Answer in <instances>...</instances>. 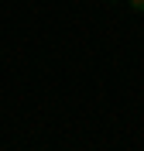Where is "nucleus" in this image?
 <instances>
[{
  "instance_id": "obj_1",
  "label": "nucleus",
  "mask_w": 144,
  "mask_h": 151,
  "mask_svg": "<svg viewBox=\"0 0 144 151\" xmlns=\"http://www.w3.org/2000/svg\"><path fill=\"white\" fill-rule=\"evenodd\" d=\"M127 4H130L134 10H144V0H127Z\"/></svg>"
}]
</instances>
